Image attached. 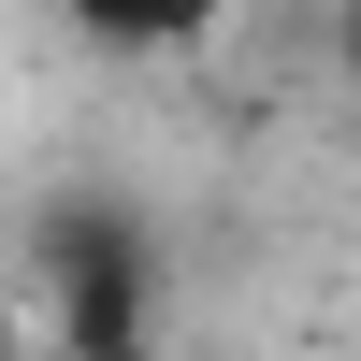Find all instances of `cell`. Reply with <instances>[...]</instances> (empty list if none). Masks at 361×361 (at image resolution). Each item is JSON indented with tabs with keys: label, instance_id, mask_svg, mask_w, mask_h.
Returning a JSON list of instances; mask_svg holds the SVG:
<instances>
[{
	"label": "cell",
	"instance_id": "1",
	"mask_svg": "<svg viewBox=\"0 0 361 361\" xmlns=\"http://www.w3.org/2000/svg\"><path fill=\"white\" fill-rule=\"evenodd\" d=\"M44 289H58L73 361H145V304H159V275H145V231L116 217V202H73V217L44 231Z\"/></svg>",
	"mask_w": 361,
	"mask_h": 361
},
{
	"label": "cell",
	"instance_id": "2",
	"mask_svg": "<svg viewBox=\"0 0 361 361\" xmlns=\"http://www.w3.org/2000/svg\"><path fill=\"white\" fill-rule=\"evenodd\" d=\"M217 15L231 0H73V44H102V58H202Z\"/></svg>",
	"mask_w": 361,
	"mask_h": 361
},
{
	"label": "cell",
	"instance_id": "3",
	"mask_svg": "<svg viewBox=\"0 0 361 361\" xmlns=\"http://www.w3.org/2000/svg\"><path fill=\"white\" fill-rule=\"evenodd\" d=\"M333 73H347V116H361V0L333 15Z\"/></svg>",
	"mask_w": 361,
	"mask_h": 361
}]
</instances>
